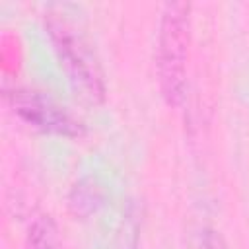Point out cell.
<instances>
[{"label":"cell","instance_id":"4","mask_svg":"<svg viewBox=\"0 0 249 249\" xmlns=\"http://www.w3.org/2000/svg\"><path fill=\"white\" fill-rule=\"evenodd\" d=\"M103 204V187L93 177L76 181L68 193V208L74 216L86 218Z\"/></svg>","mask_w":249,"mask_h":249},{"label":"cell","instance_id":"6","mask_svg":"<svg viewBox=\"0 0 249 249\" xmlns=\"http://www.w3.org/2000/svg\"><path fill=\"white\" fill-rule=\"evenodd\" d=\"M196 249H228V243H226V239L222 237L220 231H216L212 228H206V230L200 231Z\"/></svg>","mask_w":249,"mask_h":249},{"label":"cell","instance_id":"5","mask_svg":"<svg viewBox=\"0 0 249 249\" xmlns=\"http://www.w3.org/2000/svg\"><path fill=\"white\" fill-rule=\"evenodd\" d=\"M23 249H60L58 228L51 214L41 212L33 216L27 226Z\"/></svg>","mask_w":249,"mask_h":249},{"label":"cell","instance_id":"3","mask_svg":"<svg viewBox=\"0 0 249 249\" xmlns=\"http://www.w3.org/2000/svg\"><path fill=\"white\" fill-rule=\"evenodd\" d=\"M4 97L10 109L29 126L58 134V136H82L86 132V124L58 99L51 93L27 86H14L4 91Z\"/></svg>","mask_w":249,"mask_h":249},{"label":"cell","instance_id":"1","mask_svg":"<svg viewBox=\"0 0 249 249\" xmlns=\"http://www.w3.org/2000/svg\"><path fill=\"white\" fill-rule=\"evenodd\" d=\"M191 49V4L165 2L160 12L156 41V74L161 97L179 107L187 91V66Z\"/></svg>","mask_w":249,"mask_h":249},{"label":"cell","instance_id":"2","mask_svg":"<svg viewBox=\"0 0 249 249\" xmlns=\"http://www.w3.org/2000/svg\"><path fill=\"white\" fill-rule=\"evenodd\" d=\"M45 27L76 95L88 103H101L105 99V80L91 43L64 12L49 10L45 14Z\"/></svg>","mask_w":249,"mask_h":249}]
</instances>
